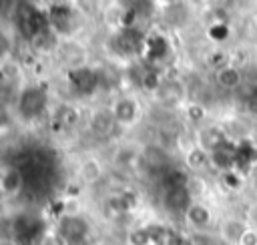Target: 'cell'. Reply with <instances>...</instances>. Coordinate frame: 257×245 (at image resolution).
<instances>
[{
	"mask_svg": "<svg viewBox=\"0 0 257 245\" xmlns=\"http://www.w3.org/2000/svg\"><path fill=\"white\" fill-rule=\"evenodd\" d=\"M48 106V92L38 84H28L18 92L16 110L24 120L38 118Z\"/></svg>",
	"mask_w": 257,
	"mask_h": 245,
	"instance_id": "1",
	"label": "cell"
},
{
	"mask_svg": "<svg viewBox=\"0 0 257 245\" xmlns=\"http://www.w3.org/2000/svg\"><path fill=\"white\" fill-rule=\"evenodd\" d=\"M56 233L66 241V245H80L90 233V223L80 213H64L56 225Z\"/></svg>",
	"mask_w": 257,
	"mask_h": 245,
	"instance_id": "2",
	"label": "cell"
},
{
	"mask_svg": "<svg viewBox=\"0 0 257 245\" xmlns=\"http://www.w3.org/2000/svg\"><path fill=\"white\" fill-rule=\"evenodd\" d=\"M110 110H112V116H114V120H116L118 127H131V125H135L137 118H139V114H141L139 102L133 96H118L112 102Z\"/></svg>",
	"mask_w": 257,
	"mask_h": 245,
	"instance_id": "3",
	"label": "cell"
},
{
	"mask_svg": "<svg viewBox=\"0 0 257 245\" xmlns=\"http://www.w3.org/2000/svg\"><path fill=\"white\" fill-rule=\"evenodd\" d=\"M191 203H193V197L189 195V191H187L185 185H181V187H169L163 193V205L171 213L185 215V211L189 209Z\"/></svg>",
	"mask_w": 257,
	"mask_h": 245,
	"instance_id": "4",
	"label": "cell"
},
{
	"mask_svg": "<svg viewBox=\"0 0 257 245\" xmlns=\"http://www.w3.org/2000/svg\"><path fill=\"white\" fill-rule=\"evenodd\" d=\"M183 217H185L187 225L193 227L195 231H205L213 223V211L201 201H193Z\"/></svg>",
	"mask_w": 257,
	"mask_h": 245,
	"instance_id": "5",
	"label": "cell"
},
{
	"mask_svg": "<svg viewBox=\"0 0 257 245\" xmlns=\"http://www.w3.org/2000/svg\"><path fill=\"white\" fill-rule=\"evenodd\" d=\"M78 177L84 185H94L104 177V167L102 161L94 155H86L78 163Z\"/></svg>",
	"mask_w": 257,
	"mask_h": 245,
	"instance_id": "6",
	"label": "cell"
},
{
	"mask_svg": "<svg viewBox=\"0 0 257 245\" xmlns=\"http://www.w3.org/2000/svg\"><path fill=\"white\" fill-rule=\"evenodd\" d=\"M0 191L8 197L18 195L20 191H24V175L16 165L6 167L4 171H0Z\"/></svg>",
	"mask_w": 257,
	"mask_h": 245,
	"instance_id": "7",
	"label": "cell"
},
{
	"mask_svg": "<svg viewBox=\"0 0 257 245\" xmlns=\"http://www.w3.org/2000/svg\"><path fill=\"white\" fill-rule=\"evenodd\" d=\"M58 50H60V58H62V62H64L70 70H78V68L84 66L86 52H84V48H82L78 42H72V40H68V42H60V44H58Z\"/></svg>",
	"mask_w": 257,
	"mask_h": 245,
	"instance_id": "8",
	"label": "cell"
},
{
	"mask_svg": "<svg viewBox=\"0 0 257 245\" xmlns=\"http://www.w3.org/2000/svg\"><path fill=\"white\" fill-rule=\"evenodd\" d=\"M90 127H92V131H94L96 135L106 137V135H110L118 125H116V120H114L110 108H96V110L92 112V116H90Z\"/></svg>",
	"mask_w": 257,
	"mask_h": 245,
	"instance_id": "9",
	"label": "cell"
},
{
	"mask_svg": "<svg viewBox=\"0 0 257 245\" xmlns=\"http://www.w3.org/2000/svg\"><path fill=\"white\" fill-rule=\"evenodd\" d=\"M247 231V223L245 219H225L221 225H219V235L223 241H227L229 245H239V239L241 235Z\"/></svg>",
	"mask_w": 257,
	"mask_h": 245,
	"instance_id": "10",
	"label": "cell"
},
{
	"mask_svg": "<svg viewBox=\"0 0 257 245\" xmlns=\"http://www.w3.org/2000/svg\"><path fill=\"white\" fill-rule=\"evenodd\" d=\"M215 80H217V84H219L221 88L233 90V88H237V86L241 84L243 74H241L239 66H235V64L229 62V64H225L223 68L215 70Z\"/></svg>",
	"mask_w": 257,
	"mask_h": 245,
	"instance_id": "11",
	"label": "cell"
},
{
	"mask_svg": "<svg viewBox=\"0 0 257 245\" xmlns=\"http://www.w3.org/2000/svg\"><path fill=\"white\" fill-rule=\"evenodd\" d=\"M185 165H187V169H189V171H195V175H197L201 169H205V167H209V165H211L209 151H205V149H203V147H199V145L191 147V149L185 153Z\"/></svg>",
	"mask_w": 257,
	"mask_h": 245,
	"instance_id": "12",
	"label": "cell"
},
{
	"mask_svg": "<svg viewBox=\"0 0 257 245\" xmlns=\"http://www.w3.org/2000/svg\"><path fill=\"white\" fill-rule=\"evenodd\" d=\"M72 82H74V86L80 90V92H90L94 86H96V74L90 70V68H86V66H82V68H78V70H72Z\"/></svg>",
	"mask_w": 257,
	"mask_h": 245,
	"instance_id": "13",
	"label": "cell"
},
{
	"mask_svg": "<svg viewBox=\"0 0 257 245\" xmlns=\"http://www.w3.org/2000/svg\"><path fill=\"white\" fill-rule=\"evenodd\" d=\"M185 187H187L189 195L193 197V201H199L205 195V191H207V181L201 175H189Z\"/></svg>",
	"mask_w": 257,
	"mask_h": 245,
	"instance_id": "14",
	"label": "cell"
},
{
	"mask_svg": "<svg viewBox=\"0 0 257 245\" xmlns=\"http://www.w3.org/2000/svg\"><path fill=\"white\" fill-rule=\"evenodd\" d=\"M243 181H245V177L243 175H239L237 171H225L223 173V183H225V187L227 189H241L243 187Z\"/></svg>",
	"mask_w": 257,
	"mask_h": 245,
	"instance_id": "15",
	"label": "cell"
},
{
	"mask_svg": "<svg viewBox=\"0 0 257 245\" xmlns=\"http://www.w3.org/2000/svg\"><path fill=\"white\" fill-rule=\"evenodd\" d=\"M209 36H211L213 40H225V38L229 36V26H227V22H215V24H211Z\"/></svg>",
	"mask_w": 257,
	"mask_h": 245,
	"instance_id": "16",
	"label": "cell"
},
{
	"mask_svg": "<svg viewBox=\"0 0 257 245\" xmlns=\"http://www.w3.org/2000/svg\"><path fill=\"white\" fill-rule=\"evenodd\" d=\"M187 245H213V239L205 231H195V233L189 235Z\"/></svg>",
	"mask_w": 257,
	"mask_h": 245,
	"instance_id": "17",
	"label": "cell"
},
{
	"mask_svg": "<svg viewBox=\"0 0 257 245\" xmlns=\"http://www.w3.org/2000/svg\"><path fill=\"white\" fill-rule=\"evenodd\" d=\"M187 118L191 122H201L205 118V108L203 104H189L187 106Z\"/></svg>",
	"mask_w": 257,
	"mask_h": 245,
	"instance_id": "18",
	"label": "cell"
},
{
	"mask_svg": "<svg viewBox=\"0 0 257 245\" xmlns=\"http://www.w3.org/2000/svg\"><path fill=\"white\" fill-rule=\"evenodd\" d=\"M38 245H66V241L56 233V231H46L40 239Z\"/></svg>",
	"mask_w": 257,
	"mask_h": 245,
	"instance_id": "19",
	"label": "cell"
},
{
	"mask_svg": "<svg viewBox=\"0 0 257 245\" xmlns=\"http://www.w3.org/2000/svg\"><path fill=\"white\" fill-rule=\"evenodd\" d=\"M10 50H12V38L4 30H0V60H4L10 54Z\"/></svg>",
	"mask_w": 257,
	"mask_h": 245,
	"instance_id": "20",
	"label": "cell"
},
{
	"mask_svg": "<svg viewBox=\"0 0 257 245\" xmlns=\"http://www.w3.org/2000/svg\"><path fill=\"white\" fill-rule=\"evenodd\" d=\"M245 223H247V227H251V229L257 231V203H251L247 207V211H245Z\"/></svg>",
	"mask_w": 257,
	"mask_h": 245,
	"instance_id": "21",
	"label": "cell"
},
{
	"mask_svg": "<svg viewBox=\"0 0 257 245\" xmlns=\"http://www.w3.org/2000/svg\"><path fill=\"white\" fill-rule=\"evenodd\" d=\"M239 245H257V231L251 229V227H247V231L239 239Z\"/></svg>",
	"mask_w": 257,
	"mask_h": 245,
	"instance_id": "22",
	"label": "cell"
}]
</instances>
